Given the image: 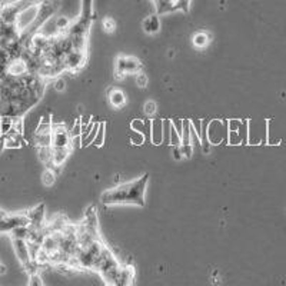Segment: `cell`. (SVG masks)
I'll return each mask as SVG.
<instances>
[{
  "label": "cell",
  "instance_id": "cell-7",
  "mask_svg": "<svg viewBox=\"0 0 286 286\" xmlns=\"http://www.w3.org/2000/svg\"><path fill=\"white\" fill-rule=\"evenodd\" d=\"M72 146V136L66 130V127L59 123V124H53V130H52V148H68Z\"/></svg>",
  "mask_w": 286,
  "mask_h": 286
},
{
  "label": "cell",
  "instance_id": "cell-9",
  "mask_svg": "<svg viewBox=\"0 0 286 286\" xmlns=\"http://www.w3.org/2000/svg\"><path fill=\"white\" fill-rule=\"evenodd\" d=\"M3 136H4L6 149H19L26 145V139L23 137V133H19L14 129H12L7 135H3Z\"/></svg>",
  "mask_w": 286,
  "mask_h": 286
},
{
  "label": "cell",
  "instance_id": "cell-19",
  "mask_svg": "<svg viewBox=\"0 0 286 286\" xmlns=\"http://www.w3.org/2000/svg\"><path fill=\"white\" fill-rule=\"evenodd\" d=\"M13 127V118L12 116H0V132L7 135Z\"/></svg>",
  "mask_w": 286,
  "mask_h": 286
},
{
  "label": "cell",
  "instance_id": "cell-27",
  "mask_svg": "<svg viewBox=\"0 0 286 286\" xmlns=\"http://www.w3.org/2000/svg\"><path fill=\"white\" fill-rule=\"evenodd\" d=\"M180 149H182V153H183V158H191L193 155V145L189 143V145H183L180 143Z\"/></svg>",
  "mask_w": 286,
  "mask_h": 286
},
{
  "label": "cell",
  "instance_id": "cell-11",
  "mask_svg": "<svg viewBox=\"0 0 286 286\" xmlns=\"http://www.w3.org/2000/svg\"><path fill=\"white\" fill-rule=\"evenodd\" d=\"M143 30L148 35H156L161 30V20L159 14H150L143 20Z\"/></svg>",
  "mask_w": 286,
  "mask_h": 286
},
{
  "label": "cell",
  "instance_id": "cell-12",
  "mask_svg": "<svg viewBox=\"0 0 286 286\" xmlns=\"http://www.w3.org/2000/svg\"><path fill=\"white\" fill-rule=\"evenodd\" d=\"M28 213L30 219V225L33 226H41L43 225V218H44V204H38L36 207L30 209Z\"/></svg>",
  "mask_w": 286,
  "mask_h": 286
},
{
  "label": "cell",
  "instance_id": "cell-16",
  "mask_svg": "<svg viewBox=\"0 0 286 286\" xmlns=\"http://www.w3.org/2000/svg\"><path fill=\"white\" fill-rule=\"evenodd\" d=\"M38 153L41 162L46 164V167H49L52 164V146H41L38 148Z\"/></svg>",
  "mask_w": 286,
  "mask_h": 286
},
{
  "label": "cell",
  "instance_id": "cell-29",
  "mask_svg": "<svg viewBox=\"0 0 286 286\" xmlns=\"http://www.w3.org/2000/svg\"><path fill=\"white\" fill-rule=\"evenodd\" d=\"M173 159L175 161H182L183 159V153H182V149H180V145L173 146Z\"/></svg>",
  "mask_w": 286,
  "mask_h": 286
},
{
  "label": "cell",
  "instance_id": "cell-2",
  "mask_svg": "<svg viewBox=\"0 0 286 286\" xmlns=\"http://www.w3.org/2000/svg\"><path fill=\"white\" fill-rule=\"evenodd\" d=\"M247 142V122L231 119L228 122V143L242 145Z\"/></svg>",
  "mask_w": 286,
  "mask_h": 286
},
{
  "label": "cell",
  "instance_id": "cell-20",
  "mask_svg": "<svg viewBox=\"0 0 286 286\" xmlns=\"http://www.w3.org/2000/svg\"><path fill=\"white\" fill-rule=\"evenodd\" d=\"M41 180H43V185H44V186L50 188V186L56 182V172L55 170H52V169H46L44 173H43Z\"/></svg>",
  "mask_w": 286,
  "mask_h": 286
},
{
  "label": "cell",
  "instance_id": "cell-13",
  "mask_svg": "<svg viewBox=\"0 0 286 286\" xmlns=\"http://www.w3.org/2000/svg\"><path fill=\"white\" fill-rule=\"evenodd\" d=\"M133 279H135V271H133V268H132V266L122 268L121 273H119V278H118V285L116 286L132 285Z\"/></svg>",
  "mask_w": 286,
  "mask_h": 286
},
{
  "label": "cell",
  "instance_id": "cell-26",
  "mask_svg": "<svg viewBox=\"0 0 286 286\" xmlns=\"http://www.w3.org/2000/svg\"><path fill=\"white\" fill-rule=\"evenodd\" d=\"M103 29H105L106 32L112 33V32L116 29V23H115V20H113V19H110V17H106V19L103 20Z\"/></svg>",
  "mask_w": 286,
  "mask_h": 286
},
{
  "label": "cell",
  "instance_id": "cell-4",
  "mask_svg": "<svg viewBox=\"0 0 286 286\" xmlns=\"http://www.w3.org/2000/svg\"><path fill=\"white\" fill-rule=\"evenodd\" d=\"M191 0H153L158 14L175 13V12H188Z\"/></svg>",
  "mask_w": 286,
  "mask_h": 286
},
{
  "label": "cell",
  "instance_id": "cell-10",
  "mask_svg": "<svg viewBox=\"0 0 286 286\" xmlns=\"http://www.w3.org/2000/svg\"><path fill=\"white\" fill-rule=\"evenodd\" d=\"M150 139L155 145H161L163 142V121L150 122Z\"/></svg>",
  "mask_w": 286,
  "mask_h": 286
},
{
  "label": "cell",
  "instance_id": "cell-8",
  "mask_svg": "<svg viewBox=\"0 0 286 286\" xmlns=\"http://www.w3.org/2000/svg\"><path fill=\"white\" fill-rule=\"evenodd\" d=\"M12 242H13L16 256H17V259L20 260V263H22L23 266L28 265L29 262L32 260L28 241H26V239H22V238H12Z\"/></svg>",
  "mask_w": 286,
  "mask_h": 286
},
{
  "label": "cell",
  "instance_id": "cell-21",
  "mask_svg": "<svg viewBox=\"0 0 286 286\" xmlns=\"http://www.w3.org/2000/svg\"><path fill=\"white\" fill-rule=\"evenodd\" d=\"M105 143V123H100L99 124V129H97V133H96L95 140H93V145L95 146H102Z\"/></svg>",
  "mask_w": 286,
  "mask_h": 286
},
{
  "label": "cell",
  "instance_id": "cell-23",
  "mask_svg": "<svg viewBox=\"0 0 286 286\" xmlns=\"http://www.w3.org/2000/svg\"><path fill=\"white\" fill-rule=\"evenodd\" d=\"M145 113L148 115V116H153L155 113H156V110H158V105L153 102V100H148L146 103H145Z\"/></svg>",
  "mask_w": 286,
  "mask_h": 286
},
{
  "label": "cell",
  "instance_id": "cell-22",
  "mask_svg": "<svg viewBox=\"0 0 286 286\" xmlns=\"http://www.w3.org/2000/svg\"><path fill=\"white\" fill-rule=\"evenodd\" d=\"M130 142H132L133 145H142V143H145V135L140 133V132H136V130H132V133H130Z\"/></svg>",
  "mask_w": 286,
  "mask_h": 286
},
{
  "label": "cell",
  "instance_id": "cell-6",
  "mask_svg": "<svg viewBox=\"0 0 286 286\" xmlns=\"http://www.w3.org/2000/svg\"><path fill=\"white\" fill-rule=\"evenodd\" d=\"M86 50L83 49H72L63 57V65L66 70L70 72H76L79 69H82L86 63Z\"/></svg>",
  "mask_w": 286,
  "mask_h": 286
},
{
  "label": "cell",
  "instance_id": "cell-32",
  "mask_svg": "<svg viewBox=\"0 0 286 286\" xmlns=\"http://www.w3.org/2000/svg\"><path fill=\"white\" fill-rule=\"evenodd\" d=\"M0 10H1V6H0Z\"/></svg>",
  "mask_w": 286,
  "mask_h": 286
},
{
  "label": "cell",
  "instance_id": "cell-24",
  "mask_svg": "<svg viewBox=\"0 0 286 286\" xmlns=\"http://www.w3.org/2000/svg\"><path fill=\"white\" fill-rule=\"evenodd\" d=\"M148 76L143 73V72H139V73H136V84L139 86V87H146L148 86Z\"/></svg>",
  "mask_w": 286,
  "mask_h": 286
},
{
  "label": "cell",
  "instance_id": "cell-3",
  "mask_svg": "<svg viewBox=\"0 0 286 286\" xmlns=\"http://www.w3.org/2000/svg\"><path fill=\"white\" fill-rule=\"evenodd\" d=\"M206 136L210 145H219L223 140L228 142V123L223 121H212L206 127Z\"/></svg>",
  "mask_w": 286,
  "mask_h": 286
},
{
  "label": "cell",
  "instance_id": "cell-17",
  "mask_svg": "<svg viewBox=\"0 0 286 286\" xmlns=\"http://www.w3.org/2000/svg\"><path fill=\"white\" fill-rule=\"evenodd\" d=\"M209 41H210V38H209L206 33H204V32L196 33V35L193 36V44H195V47H198V49L206 47V46L209 44Z\"/></svg>",
  "mask_w": 286,
  "mask_h": 286
},
{
  "label": "cell",
  "instance_id": "cell-30",
  "mask_svg": "<svg viewBox=\"0 0 286 286\" xmlns=\"http://www.w3.org/2000/svg\"><path fill=\"white\" fill-rule=\"evenodd\" d=\"M55 87H56V90L62 92V90L65 89V82H63V79H59V81L55 83Z\"/></svg>",
  "mask_w": 286,
  "mask_h": 286
},
{
  "label": "cell",
  "instance_id": "cell-14",
  "mask_svg": "<svg viewBox=\"0 0 286 286\" xmlns=\"http://www.w3.org/2000/svg\"><path fill=\"white\" fill-rule=\"evenodd\" d=\"M109 102L113 108L121 109V108H123L126 105V96H124L122 90L113 89V90H110L109 93Z\"/></svg>",
  "mask_w": 286,
  "mask_h": 286
},
{
  "label": "cell",
  "instance_id": "cell-15",
  "mask_svg": "<svg viewBox=\"0 0 286 286\" xmlns=\"http://www.w3.org/2000/svg\"><path fill=\"white\" fill-rule=\"evenodd\" d=\"M32 143L38 148L41 146H52V133H33L32 135Z\"/></svg>",
  "mask_w": 286,
  "mask_h": 286
},
{
  "label": "cell",
  "instance_id": "cell-28",
  "mask_svg": "<svg viewBox=\"0 0 286 286\" xmlns=\"http://www.w3.org/2000/svg\"><path fill=\"white\" fill-rule=\"evenodd\" d=\"M81 135H82V123H81V121H78L76 124L73 126L72 132H70V136L76 137V136H81Z\"/></svg>",
  "mask_w": 286,
  "mask_h": 286
},
{
  "label": "cell",
  "instance_id": "cell-18",
  "mask_svg": "<svg viewBox=\"0 0 286 286\" xmlns=\"http://www.w3.org/2000/svg\"><path fill=\"white\" fill-rule=\"evenodd\" d=\"M132 130H136V132H140V133H146V132H150V123H148L146 121H142V119H135L132 121V124H130Z\"/></svg>",
  "mask_w": 286,
  "mask_h": 286
},
{
  "label": "cell",
  "instance_id": "cell-31",
  "mask_svg": "<svg viewBox=\"0 0 286 286\" xmlns=\"http://www.w3.org/2000/svg\"><path fill=\"white\" fill-rule=\"evenodd\" d=\"M3 273H6V266L0 263V275H3Z\"/></svg>",
  "mask_w": 286,
  "mask_h": 286
},
{
  "label": "cell",
  "instance_id": "cell-1",
  "mask_svg": "<svg viewBox=\"0 0 286 286\" xmlns=\"http://www.w3.org/2000/svg\"><path fill=\"white\" fill-rule=\"evenodd\" d=\"M149 175L145 173L143 176L137 177L136 180L123 183L118 188L103 192L100 201L103 204L113 206V204H135V206H145V192L148 188Z\"/></svg>",
  "mask_w": 286,
  "mask_h": 286
},
{
  "label": "cell",
  "instance_id": "cell-25",
  "mask_svg": "<svg viewBox=\"0 0 286 286\" xmlns=\"http://www.w3.org/2000/svg\"><path fill=\"white\" fill-rule=\"evenodd\" d=\"M29 285L30 286H41L43 282H41V278L39 273H32L30 275V279H29Z\"/></svg>",
  "mask_w": 286,
  "mask_h": 286
},
{
  "label": "cell",
  "instance_id": "cell-5",
  "mask_svg": "<svg viewBox=\"0 0 286 286\" xmlns=\"http://www.w3.org/2000/svg\"><path fill=\"white\" fill-rule=\"evenodd\" d=\"M142 72V63L130 56H121L116 60V78L122 79L124 75H130V73H139Z\"/></svg>",
  "mask_w": 286,
  "mask_h": 286
}]
</instances>
